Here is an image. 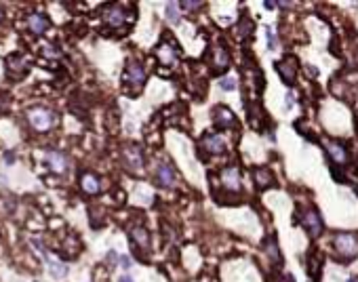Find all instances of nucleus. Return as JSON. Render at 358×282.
Here are the masks:
<instances>
[{
    "instance_id": "nucleus-30",
    "label": "nucleus",
    "mask_w": 358,
    "mask_h": 282,
    "mask_svg": "<svg viewBox=\"0 0 358 282\" xmlns=\"http://www.w3.org/2000/svg\"><path fill=\"white\" fill-rule=\"evenodd\" d=\"M284 106H286V110H293V106H295V97H293L291 93L284 97Z\"/></svg>"
},
{
    "instance_id": "nucleus-34",
    "label": "nucleus",
    "mask_w": 358,
    "mask_h": 282,
    "mask_svg": "<svg viewBox=\"0 0 358 282\" xmlns=\"http://www.w3.org/2000/svg\"><path fill=\"white\" fill-rule=\"evenodd\" d=\"M0 19H3V8H0Z\"/></svg>"
},
{
    "instance_id": "nucleus-22",
    "label": "nucleus",
    "mask_w": 358,
    "mask_h": 282,
    "mask_svg": "<svg viewBox=\"0 0 358 282\" xmlns=\"http://www.w3.org/2000/svg\"><path fill=\"white\" fill-rule=\"evenodd\" d=\"M78 253H80V240L76 236H68L64 246H61V255L72 259V257H76Z\"/></svg>"
},
{
    "instance_id": "nucleus-21",
    "label": "nucleus",
    "mask_w": 358,
    "mask_h": 282,
    "mask_svg": "<svg viewBox=\"0 0 358 282\" xmlns=\"http://www.w3.org/2000/svg\"><path fill=\"white\" fill-rule=\"evenodd\" d=\"M80 188L85 194H97L99 192V179L93 173H85L80 177Z\"/></svg>"
},
{
    "instance_id": "nucleus-24",
    "label": "nucleus",
    "mask_w": 358,
    "mask_h": 282,
    "mask_svg": "<svg viewBox=\"0 0 358 282\" xmlns=\"http://www.w3.org/2000/svg\"><path fill=\"white\" fill-rule=\"evenodd\" d=\"M167 19L171 24H179V4L177 2H169L167 4Z\"/></svg>"
},
{
    "instance_id": "nucleus-6",
    "label": "nucleus",
    "mask_w": 358,
    "mask_h": 282,
    "mask_svg": "<svg viewBox=\"0 0 358 282\" xmlns=\"http://www.w3.org/2000/svg\"><path fill=\"white\" fill-rule=\"evenodd\" d=\"M101 17H104L106 26H110V28H122V26H125V22H127V11L120 4H110V6L104 8Z\"/></svg>"
},
{
    "instance_id": "nucleus-19",
    "label": "nucleus",
    "mask_w": 358,
    "mask_h": 282,
    "mask_svg": "<svg viewBox=\"0 0 358 282\" xmlns=\"http://www.w3.org/2000/svg\"><path fill=\"white\" fill-rule=\"evenodd\" d=\"M253 181L257 188H268V186H274V175L270 168L265 166H259V168H253Z\"/></svg>"
},
{
    "instance_id": "nucleus-4",
    "label": "nucleus",
    "mask_w": 358,
    "mask_h": 282,
    "mask_svg": "<svg viewBox=\"0 0 358 282\" xmlns=\"http://www.w3.org/2000/svg\"><path fill=\"white\" fill-rule=\"evenodd\" d=\"M335 250L339 253V257L343 259H352L358 255V236L354 234H337L333 238Z\"/></svg>"
},
{
    "instance_id": "nucleus-7",
    "label": "nucleus",
    "mask_w": 358,
    "mask_h": 282,
    "mask_svg": "<svg viewBox=\"0 0 358 282\" xmlns=\"http://www.w3.org/2000/svg\"><path fill=\"white\" fill-rule=\"evenodd\" d=\"M301 226L305 228V232H308L310 238H316V236L322 234V219H320V215L316 213L314 208L312 210H305V213H303Z\"/></svg>"
},
{
    "instance_id": "nucleus-25",
    "label": "nucleus",
    "mask_w": 358,
    "mask_h": 282,
    "mask_svg": "<svg viewBox=\"0 0 358 282\" xmlns=\"http://www.w3.org/2000/svg\"><path fill=\"white\" fill-rule=\"evenodd\" d=\"M251 32H253V22H251L249 17H242V22L238 24V36L240 38H247Z\"/></svg>"
},
{
    "instance_id": "nucleus-20",
    "label": "nucleus",
    "mask_w": 358,
    "mask_h": 282,
    "mask_svg": "<svg viewBox=\"0 0 358 282\" xmlns=\"http://www.w3.org/2000/svg\"><path fill=\"white\" fill-rule=\"evenodd\" d=\"M47 162H49L51 170H55V173H66V168H68L66 156L59 154V152H49L47 154Z\"/></svg>"
},
{
    "instance_id": "nucleus-11",
    "label": "nucleus",
    "mask_w": 358,
    "mask_h": 282,
    "mask_svg": "<svg viewBox=\"0 0 358 282\" xmlns=\"http://www.w3.org/2000/svg\"><path fill=\"white\" fill-rule=\"evenodd\" d=\"M175 170H173L171 164L167 162H158L156 164V181H158V186L162 188H173L175 186Z\"/></svg>"
},
{
    "instance_id": "nucleus-12",
    "label": "nucleus",
    "mask_w": 358,
    "mask_h": 282,
    "mask_svg": "<svg viewBox=\"0 0 358 282\" xmlns=\"http://www.w3.org/2000/svg\"><path fill=\"white\" fill-rule=\"evenodd\" d=\"M221 186L226 190H232V192H236L240 190V170L236 166H228L221 170Z\"/></svg>"
},
{
    "instance_id": "nucleus-23",
    "label": "nucleus",
    "mask_w": 358,
    "mask_h": 282,
    "mask_svg": "<svg viewBox=\"0 0 358 282\" xmlns=\"http://www.w3.org/2000/svg\"><path fill=\"white\" fill-rule=\"evenodd\" d=\"M263 248H265V253L270 255V259L274 261L276 266H282V255H280V248H278V242H276V238L272 236V238H268L265 240V244H263Z\"/></svg>"
},
{
    "instance_id": "nucleus-9",
    "label": "nucleus",
    "mask_w": 358,
    "mask_h": 282,
    "mask_svg": "<svg viewBox=\"0 0 358 282\" xmlns=\"http://www.w3.org/2000/svg\"><path fill=\"white\" fill-rule=\"evenodd\" d=\"M7 68H9V74L15 80H19V78H24V74L30 70V62L26 55H13V57H9Z\"/></svg>"
},
{
    "instance_id": "nucleus-27",
    "label": "nucleus",
    "mask_w": 358,
    "mask_h": 282,
    "mask_svg": "<svg viewBox=\"0 0 358 282\" xmlns=\"http://www.w3.org/2000/svg\"><path fill=\"white\" fill-rule=\"evenodd\" d=\"M219 86L223 88V90H232V88H236V78H221L219 80Z\"/></svg>"
},
{
    "instance_id": "nucleus-26",
    "label": "nucleus",
    "mask_w": 358,
    "mask_h": 282,
    "mask_svg": "<svg viewBox=\"0 0 358 282\" xmlns=\"http://www.w3.org/2000/svg\"><path fill=\"white\" fill-rule=\"evenodd\" d=\"M49 268H51V272H53L55 278H64L68 274V268L64 264H49Z\"/></svg>"
},
{
    "instance_id": "nucleus-35",
    "label": "nucleus",
    "mask_w": 358,
    "mask_h": 282,
    "mask_svg": "<svg viewBox=\"0 0 358 282\" xmlns=\"http://www.w3.org/2000/svg\"><path fill=\"white\" fill-rule=\"evenodd\" d=\"M350 282H356V278H350Z\"/></svg>"
},
{
    "instance_id": "nucleus-10",
    "label": "nucleus",
    "mask_w": 358,
    "mask_h": 282,
    "mask_svg": "<svg viewBox=\"0 0 358 282\" xmlns=\"http://www.w3.org/2000/svg\"><path fill=\"white\" fill-rule=\"evenodd\" d=\"M276 72L280 74V78L286 84H293L295 76H297V62L295 59H282V62L276 64Z\"/></svg>"
},
{
    "instance_id": "nucleus-29",
    "label": "nucleus",
    "mask_w": 358,
    "mask_h": 282,
    "mask_svg": "<svg viewBox=\"0 0 358 282\" xmlns=\"http://www.w3.org/2000/svg\"><path fill=\"white\" fill-rule=\"evenodd\" d=\"M183 8H188V11L196 13V8H202V2H181Z\"/></svg>"
},
{
    "instance_id": "nucleus-33",
    "label": "nucleus",
    "mask_w": 358,
    "mask_h": 282,
    "mask_svg": "<svg viewBox=\"0 0 358 282\" xmlns=\"http://www.w3.org/2000/svg\"><path fill=\"white\" fill-rule=\"evenodd\" d=\"M118 282H133V278H131V276H120Z\"/></svg>"
},
{
    "instance_id": "nucleus-31",
    "label": "nucleus",
    "mask_w": 358,
    "mask_h": 282,
    "mask_svg": "<svg viewBox=\"0 0 358 282\" xmlns=\"http://www.w3.org/2000/svg\"><path fill=\"white\" fill-rule=\"evenodd\" d=\"M118 261H120V266L125 268V270H131V266H133V261H131L129 257H120Z\"/></svg>"
},
{
    "instance_id": "nucleus-1",
    "label": "nucleus",
    "mask_w": 358,
    "mask_h": 282,
    "mask_svg": "<svg viewBox=\"0 0 358 282\" xmlns=\"http://www.w3.org/2000/svg\"><path fill=\"white\" fill-rule=\"evenodd\" d=\"M156 59H158L162 66H167V68H175V66H177L179 48H177V44H175V40L169 38L167 34L162 36V40H160L158 46H156Z\"/></svg>"
},
{
    "instance_id": "nucleus-13",
    "label": "nucleus",
    "mask_w": 358,
    "mask_h": 282,
    "mask_svg": "<svg viewBox=\"0 0 358 282\" xmlns=\"http://www.w3.org/2000/svg\"><path fill=\"white\" fill-rule=\"evenodd\" d=\"M200 146L207 150L209 154H221L223 150H226V141H223L221 135L211 133V135H204V137L200 139Z\"/></svg>"
},
{
    "instance_id": "nucleus-8",
    "label": "nucleus",
    "mask_w": 358,
    "mask_h": 282,
    "mask_svg": "<svg viewBox=\"0 0 358 282\" xmlns=\"http://www.w3.org/2000/svg\"><path fill=\"white\" fill-rule=\"evenodd\" d=\"M213 118H215V124L217 126H226V128H236L238 126V120L234 116V112H230V108L226 106H217L213 110Z\"/></svg>"
},
{
    "instance_id": "nucleus-28",
    "label": "nucleus",
    "mask_w": 358,
    "mask_h": 282,
    "mask_svg": "<svg viewBox=\"0 0 358 282\" xmlns=\"http://www.w3.org/2000/svg\"><path fill=\"white\" fill-rule=\"evenodd\" d=\"M268 46L272 48V51H274L276 46H278V38H276V32H274V28H268Z\"/></svg>"
},
{
    "instance_id": "nucleus-18",
    "label": "nucleus",
    "mask_w": 358,
    "mask_h": 282,
    "mask_svg": "<svg viewBox=\"0 0 358 282\" xmlns=\"http://www.w3.org/2000/svg\"><path fill=\"white\" fill-rule=\"evenodd\" d=\"M131 240L135 242V250L141 248V250H148L150 248V236H148V230L141 228V226H135L131 230Z\"/></svg>"
},
{
    "instance_id": "nucleus-5",
    "label": "nucleus",
    "mask_w": 358,
    "mask_h": 282,
    "mask_svg": "<svg viewBox=\"0 0 358 282\" xmlns=\"http://www.w3.org/2000/svg\"><path fill=\"white\" fill-rule=\"evenodd\" d=\"M122 162H125V166L129 170H133V173H139V170L143 168V156H141V150L135 146V144H127L125 148H122Z\"/></svg>"
},
{
    "instance_id": "nucleus-16",
    "label": "nucleus",
    "mask_w": 358,
    "mask_h": 282,
    "mask_svg": "<svg viewBox=\"0 0 358 282\" xmlns=\"http://www.w3.org/2000/svg\"><path fill=\"white\" fill-rule=\"evenodd\" d=\"M326 152H329L333 162H337V164H347V160H350L347 150L341 144H337V141H329V144H326Z\"/></svg>"
},
{
    "instance_id": "nucleus-17",
    "label": "nucleus",
    "mask_w": 358,
    "mask_h": 282,
    "mask_svg": "<svg viewBox=\"0 0 358 282\" xmlns=\"http://www.w3.org/2000/svg\"><path fill=\"white\" fill-rule=\"evenodd\" d=\"M28 28H30V32H32V34L40 36V34L47 32L49 19H47L43 13H30V17H28Z\"/></svg>"
},
{
    "instance_id": "nucleus-15",
    "label": "nucleus",
    "mask_w": 358,
    "mask_h": 282,
    "mask_svg": "<svg viewBox=\"0 0 358 282\" xmlns=\"http://www.w3.org/2000/svg\"><path fill=\"white\" fill-rule=\"evenodd\" d=\"M322 253L320 250H312L310 257H308V264H305V270H308V274L312 280H318L320 278V272H322Z\"/></svg>"
},
{
    "instance_id": "nucleus-32",
    "label": "nucleus",
    "mask_w": 358,
    "mask_h": 282,
    "mask_svg": "<svg viewBox=\"0 0 358 282\" xmlns=\"http://www.w3.org/2000/svg\"><path fill=\"white\" fill-rule=\"evenodd\" d=\"M116 253H114V250H112V253H108V261H110V266H116Z\"/></svg>"
},
{
    "instance_id": "nucleus-2",
    "label": "nucleus",
    "mask_w": 358,
    "mask_h": 282,
    "mask_svg": "<svg viewBox=\"0 0 358 282\" xmlns=\"http://www.w3.org/2000/svg\"><path fill=\"white\" fill-rule=\"evenodd\" d=\"M26 116H28L30 126H32L34 130H38V133H47V130L55 122L53 112L47 110V108H30Z\"/></svg>"
},
{
    "instance_id": "nucleus-14",
    "label": "nucleus",
    "mask_w": 358,
    "mask_h": 282,
    "mask_svg": "<svg viewBox=\"0 0 358 282\" xmlns=\"http://www.w3.org/2000/svg\"><path fill=\"white\" fill-rule=\"evenodd\" d=\"M211 66H213V72H223V70H228L230 66V57H228V51L221 46H215L213 48V57H211Z\"/></svg>"
},
{
    "instance_id": "nucleus-3",
    "label": "nucleus",
    "mask_w": 358,
    "mask_h": 282,
    "mask_svg": "<svg viewBox=\"0 0 358 282\" xmlns=\"http://www.w3.org/2000/svg\"><path fill=\"white\" fill-rule=\"evenodd\" d=\"M122 78H125V86H129L133 93H137V90L146 84V70H143V66L137 64V62H129Z\"/></svg>"
}]
</instances>
